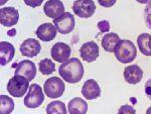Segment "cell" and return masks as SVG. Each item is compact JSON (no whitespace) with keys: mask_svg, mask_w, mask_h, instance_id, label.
<instances>
[{"mask_svg":"<svg viewBox=\"0 0 151 114\" xmlns=\"http://www.w3.org/2000/svg\"><path fill=\"white\" fill-rule=\"evenodd\" d=\"M60 77L63 80L70 84L78 83L84 77V66L81 61L77 58H70V60L62 63L58 69Z\"/></svg>","mask_w":151,"mask_h":114,"instance_id":"cell-1","label":"cell"},{"mask_svg":"<svg viewBox=\"0 0 151 114\" xmlns=\"http://www.w3.org/2000/svg\"><path fill=\"white\" fill-rule=\"evenodd\" d=\"M116 59L122 64H129L135 60L137 50L135 45L128 40H121L114 51Z\"/></svg>","mask_w":151,"mask_h":114,"instance_id":"cell-2","label":"cell"},{"mask_svg":"<svg viewBox=\"0 0 151 114\" xmlns=\"http://www.w3.org/2000/svg\"><path fill=\"white\" fill-rule=\"evenodd\" d=\"M29 89V80L21 75L16 74L7 83V91L15 98H21Z\"/></svg>","mask_w":151,"mask_h":114,"instance_id":"cell-3","label":"cell"},{"mask_svg":"<svg viewBox=\"0 0 151 114\" xmlns=\"http://www.w3.org/2000/svg\"><path fill=\"white\" fill-rule=\"evenodd\" d=\"M45 100V95L41 87L37 84H31L28 89L27 95L24 98V105L27 108L35 109L42 104Z\"/></svg>","mask_w":151,"mask_h":114,"instance_id":"cell-4","label":"cell"},{"mask_svg":"<svg viewBox=\"0 0 151 114\" xmlns=\"http://www.w3.org/2000/svg\"><path fill=\"white\" fill-rule=\"evenodd\" d=\"M65 83L62 79L58 77H52L47 80L43 86V91L48 98H60L65 92Z\"/></svg>","mask_w":151,"mask_h":114,"instance_id":"cell-5","label":"cell"},{"mask_svg":"<svg viewBox=\"0 0 151 114\" xmlns=\"http://www.w3.org/2000/svg\"><path fill=\"white\" fill-rule=\"evenodd\" d=\"M76 15L81 18H89L96 11V5L93 0H76L73 5Z\"/></svg>","mask_w":151,"mask_h":114,"instance_id":"cell-6","label":"cell"},{"mask_svg":"<svg viewBox=\"0 0 151 114\" xmlns=\"http://www.w3.org/2000/svg\"><path fill=\"white\" fill-rule=\"evenodd\" d=\"M53 24L57 27L58 31L62 35L70 33L75 28L76 21L75 17L70 12H65L62 16L57 19H53Z\"/></svg>","mask_w":151,"mask_h":114,"instance_id":"cell-7","label":"cell"},{"mask_svg":"<svg viewBox=\"0 0 151 114\" xmlns=\"http://www.w3.org/2000/svg\"><path fill=\"white\" fill-rule=\"evenodd\" d=\"M19 13L14 7H2L0 9V22L6 27L15 25L18 22Z\"/></svg>","mask_w":151,"mask_h":114,"instance_id":"cell-8","label":"cell"},{"mask_svg":"<svg viewBox=\"0 0 151 114\" xmlns=\"http://www.w3.org/2000/svg\"><path fill=\"white\" fill-rule=\"evenodd\" d=\"M43 12L47 17L57 19L65 13V6L60 0H48L43 6Z\"/></svg>","mask_w":151,"mask_h":114,"instance_id":"cell-9","label":"cell"},{"mask_svg":"<svg viewBox=\"0 0 151 114\" xmlns=\"http://www.w3.org/2000/svg\"><path fill=\"white\" fill-rule=\"evenodd\" d=\"M80 56L85 62L92 63L99 57V47L95 42H87L80 48Z\"/></svg>","mask_w":151,"mask_h":114,"instance_id":"cell-10","label":"cell"},{"mask_svg":"<svg viewBox=\"0 0 151 114\" xmlns=\"http://www.w3.org/2000/svg\"><path fill=\"white\" fill-rule=\"evenodd\" d=\"M12 67H15V74L21 75V76L27 78L29 81L35 79L36 75V67L35 63L29 60H23L17 65H13Z\"/></svg>","mask_w":151,"mask_h":114,"instance_id":"cell-11","label":"cell"},{"mask_svg":"<svg viewBox=\"0 0 151 114\" xmlns=\"http://www.w3.org/2000/svg\"><path fill=\"white\" fill-rule=\"evenodd\" d=\"M72 48L69 45L65 43H57L52 48V58L55 62L64 63L68 61L70 57Z\"/></svg>","mask_w":151,"mask_h":114,"instance_id":"cell-12","label":"cell"},{"mask_svg":"<svg viewBox=\"0 0 151 114\" xmlns=\"http://www.w3.org/2000/svg\"><path fill=\"white\" fill-rule=\"evenodd\" d=\"M41 45L38 40L35 38H27L20 45L21 55L26 58L36 57L40 53Z\"/></svg>","mask_w":151,"mask_h":114,"instance_id":"cell-13","label":"cell"},{"mask_svg":"<svg viewBox=\"0 0 151 114\" xmlns=\"http://www.w3.org/2000/svg\"><path fill=\"white\" fill-rule=\"evenodd\" d=\"M57 27L53 23H43L40 25L36 30V35L40 40L45 43L52 42L57 36Z\"/></svg>","mask_w":151,"mask_h":114,"instance_id":"cell-14","label":"cell"},{"mask_svg":"<svg viewBox=\"0 0 151 114\" xmlns=\"http://www.w3.org/2000/svg\"><path fill=\"white\" fill-rule=\"evenodd\" d=\"M82 94L88 100L98 98L101 94V89H100L98 82L95 81L94 79L87 80L82 87Z\"/></svg>","mask_w":151,"mask_h":114,"instance_id":"cell-15","label":"cell"},{"mask_svg":"<svg viewBox=\"0 0 151 114\" xmlns=\"http://www.w3.org/2000/svg\"><path fill=\"white\" fill-rule=\"evenodd\" d=\"M124 79L129 84H138L141 82L143 78V71L142 69L137 66V65H132V66H128L124 70Z\"/></svg>","mask_w":151,"mask_h":114,"instance_id":"cell-16","label":"cell"},{"mask_svg":"<svg viewBox=\"0 0 151 114\" xmlns=\"http://www.w3.org/2000/svg\"><path fill=\"white\" fill-rule=\"evenodd\" d=\"M0 60H1V66H5L13 59L15 54V48L10 43L1 42L0 43Z\"/></svg>","mask_w":151,"mask_h":114,"instance_id":"cell-17","label":"cell"},{"mask_svg":"<svg viewBox=\"0 0 151 114\" xmlns=\"http://www.w3.org/2000/svg\"><path fill=\"white\" fill-rule=\"evenodd\" d=\"M120 38L117 33L110 32V33H106L103 38H102V47L103 50H105L108 53H114L115 48L117 47V45L120 42Z\"/></svg>","mask_w":151,"mask_h":114,"instance_id":"cell-18","label":"cell"},{"mask_svg":"<svg viewBox=\"0 0 151 114\" xmlns=\"http://www.w3.org/2000/svg\"><path fill=\"white\" fill-rule=\"evenodd\" d=\"M88 110V104L82 98H74L69 102L68 111L72 114H85Z\"/></svg>","mask_w":151,"mask_h":114,"instance_id":"cell-19","label":"cell"},{"mask_svg":"<svg viewBox=\"0 0 151 114\" xmlns=\"http://www.w3.org/2000/svg\"><path fill=\"white\" fill-rule=\"evenodd\" d=\"M150 35L148 33H141L137 38V45L140 52L145 56H151V50L149 48Z\"/></svg>","mask_w":151,"mask_h":114,"instance_id":"cell-20","label":"cell"},{"mask_svg":"<svg viewBox=\"0 0 151 114\" xmlns=\"http://www.w3.org/2000/svg\"><path fill=\"white\" fill-rule=\"evenodd\" d=\"M14 110V102L12 98L1 95L0 96V112L1 114H9Z\"/></svg>","mask_w":151,"mask_h":114,"instance_id":"cell-21","label":"cell"},{"mask_svg":"<svg viewBox=\"0 0 151 114\" xmlns=\"http://www.w3.org/2000/svg\"><path fill=\"white\" fill-rule=\"evenodd\" d=\"M38 69L40 72L43 75H50L55 71V65L52 60L50 59H43L41 60L38 64Z\"/></svg>","mask_w":151,"mask_h":114,"instance_id":"cell-22","label":"cell"},{"mask_svg":"<svg viewBox=\"0 0 151 114\" xmlns=\"http://www.w3.org/2000/svg\"><path fill=\"white\" fill-rule=\"evenodd\" d=\"M68 112L67 108L64 102L62 101H52L47 105V113L48 114H55V113H62L65 114Z\"/></svg>","mask_w":151,"mask_h":114,"instance_id":"cell-23","label":"cell"},{"mask_svg":"<svg viewBox=\"0 0 151 114\" xmlns=\"http://www.w3.org/2000/svg\"><path fill=\"white\" fill-rule=\"evenodd\" d=\"M144 18L147 26L151 30V0L147 3L144 9Z\"/></svg>","mask_w":151,"mask_h":114,"instance_id":"cell-24","label":"cell"},{"mask_svg":"<svg viewBox=\"0 0 151 114\" xmlns=\"http://www.w3.org/2000/svg\"><path fill=\"white\" fill-rule=\"evenodd\" d=\"M98 27L101 32H108L109 30H110V23L107 20H102L98 23Z\"/></svg>","mask_w":151,"mask_h":114,"instance_id":"cell-25","label":"cell"},{"mask_svg":"<svg viewBox=\"0 0 151 114\" xmlns=\"http://www.w3.org/2000/svg\"><path fill=\"white\" fill-rule=\"evenodd\" d=\"M23 1L26 5L32 7V8H35V7H38L40 5H41V3H42L45 0H23Z\"/></svg>","mask_w":151,"mask_h":114,"instance_id":"cell-26","label":"cell"},{"mask_svg":"<svg viewBox=\"0 0 151 114\" xmlns=\"http://www.w3.org/2000/svg\"><path fill=\"white\" fill-rule=\"evenodd\" d=\"M135 109L132 106L129 105H124L120 109H119V113H135Z\"/></svg>","mask_w":151,"mask_h":114,"instance_id":"cell-27","label":"cell"},{"mask_svg":"<svg viewBox=\"0 0 151 114\" xmlns=\"http://www.w3.org/2000/svg\"><path fill=\"white\" fill-rule=\"evenodd\" d=\"M99 4L103 7H111L116 3L117 0H98Z\"/></svg>","mask_w":151,"mask_h":114,"instance_id":"cell-28","label":"cell"},{"mask_svg":"<svg viewBox=\"0 0 151 114\" xmlns=\"http://www.w3.org/2000/svg\"><path fill=\"white\" fill-rule=\"evenodd\" d=\"M144 90H145L146 95H147L148 98L151 100V79H149L147 82H146V84L144 86Z\"/></svg>","mask_w":151,"mask_h":114,"instance_id":"cell-29","label":"cell"},{"mask_svg":"<svg viewBox=\"0 0 151 114\" xmlns=\"http://www.w3.org/2000/svg\"><path fill=\"white\" fill-rule=\"evenodd\" d=\"M15 32H16V30H10V31H8V35L13 36V35H15Z\"/></svg>","mask_w":151,"mask_h":114,"instance_id":"cell-30","label":"cell"},{"mask_svg":"<svg viewBox=\"0 0 151 114\" xmlns=\"http://www.w3.org/2000/svg\"><path fill=\"white\" fill-rule=\"evenodd\" d=\"M136 1L139 2V3H148L150 0H136Z\"/></svg>","mask_w":151,"mask_h":114,"instance_id":"cell-31","label":"cell"},{"mask_svg":"<svg viewBox=\"0 0 151 114\" xmlns=\"http://www.w3.org/2000/svg\"><path fill=\"white\" fill-rule=\"evenodd\" d=\"M7 1H8V0H0V4H1V5H4Z\"/></svg>","mask_w":151,"mask_h":114,"instance_id":"cell-32","label":"cell"},{"mask_svg":"<svg viewBox=\"0 0 151 114\" xmlns=\"http://www.w3.org/2000/svg\"><path fill=\"white\" fill-rule=\"evenodd\" d=\"M146 113H147V114H151V107L148 108L147 110H146Z\"/></svg>","mask_w":151,"mask_h":114,"instance_id":"cell-33","label":"cell"},{"mask_svg":"<svg viewBox=\"0 0 151 114\" xmlns=\"http://www.w3.org/2000/svg\"><path fill=\"white\" fill-rule=\"evenodd\" d=\"M149 48L151 50V35H150V38H149Z\"/></svg>","mask_w":151,"mask_h":114,"instance_id":"cell-34","label":"cell"}]
</instances>
